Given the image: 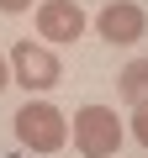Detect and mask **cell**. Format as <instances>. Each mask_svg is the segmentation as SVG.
Masks as SVG:
<instances>
[{
    "instance_id": "obj_5",
    "label": "cell",
    "mask_w": 148,
    "mask_h": 158,
    "mask_svg": "<svg viewBox=\"0 0 148 158\" xmlns=\"http://www.w3.org/2000/svg\"><path fill=\"white\" fill-rule=\"evenodd\" d=\"M37 32L48 42H74L85 32V11L74 6V0H42L37 6Z\"/></svg>"
},
{
    "instance_id": "obj_3",
    "label": "cell",
    "mask_w": 148,
    "mask_h": 158,
    "mask_svg": "<svg viewBox=\"0 0 148 158\" xmlns=\"http://www.w3.org/2000/svg\"><path fill=\"white\" fill-rule=\"evenodd\" d=\"M11 79L27 85V90H53L58 79H63V63H58V53L42 48V42H16V48H11Z\"/></svg>"
},
{
    "instance_id": "obj_8",
    "label": "cell",
    "mask_w": 148,
    "mask_h": 158,
    "mask_svg": "<svg viewBox=\"0 0 148 158\" xmlns=\"http://www.w3.org/2000/svg\"><path fill=\"white\" fill-rule=\"evenodd\" d=\"M0 11H6V16H16V11H32V0H0Z\"/></svg>"
},
{
    "instance_id": "obj_4",
    "label": "cell",
    "mask_w": 148,
    "mask_h": 158,
    "mask_svg": "<svg viewBox=\"0 0 148 158\" xmlns=\"http://www.w3.org/2000/svg\"><path fill=\"white\" fill-rule=\"evenodd\" d=\"M143 27H148V16H143V6H132V0H111V6L95 16V32L106 37V42H137L143 37Z\"/></svg>"
},
{
    "instance_id": "obj_6",
    "label": "cell",
    "mask_w": 148,
    "mask_h": 158,
    "mask_svg": "<svg viewBox=\"0 0 148 158\" xmlns=\"http://www.w3.org/2000/svg\"><path fill=\"white\" fill-rule=\"evenodd\" d=\"M116 95L137 111V106H148V58H132L122 74H116Z\"/></svg>"
},
{
    "instance_id": "obj_9",
    "label": "cell",
    "mask_w": 148,
    "mask_h": 158,
    "mask_svg": "<svg viewBox=\"0 0 148 158\" xmlns=\"http://www.w3.org/2000/svg\"><path fill=\"white\" fill-rule=\"evenodd\" d=\"M6 85H11V58L0 53V90H6Z\"/></svg>"
},
{
    "instance_id": "obj_2",
    "label": "cell",
    "mask_w": 148,
    "mask_h": 158,
    "mask_svg": "<svg viewBox=\"0 0 148 158\" xmlns=\"http://www.w3.org/2000/svg\"><path fill=\"white\" fill-rule=\"evenodd\" d=\"M74 148H80L85 158H111L122 148V121L111 106H85L74 111Z\"/></svg>"
},
{
    "instance_id": "obj_1",
    "label": "cell",
    "mask_w": 148,
    "mask_h": 158,
    "mask_svg": "<svg viewBox=\"0 0 148 158\" xmlns=\"http://www.w3.org/2000/svg\"><path fill=\"white\" fill-rule=\"evenodd\" d=\"M11 121H16L21 148H32V153H58V148H63V137H69L63 111H58V106H48V100H27Z\"/></svg>"
},
{
    "instance_id": "obj_7",
    "label": "cell",
    "mask_w": 148,
    "mask_h": 158,
    "mask_svg": "<svg viewBox=\"0 0 148 158\" xmlns=\"http://www.w3.org/2000/svg\"><path fill=\"white\" fill-rule=\"evenodd\" d=\"M132 137L148 148V106H137V111H132Z\"/></svg>"
}]
</instances>
